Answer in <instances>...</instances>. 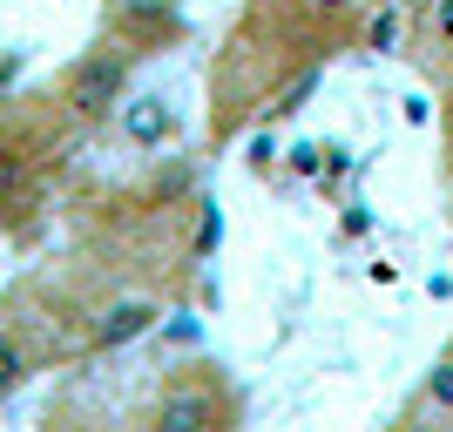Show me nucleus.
Masks as SVG:
<instances>
[{
    "label": "nucleus",
    "instance_id": "nucleus-1",
    "mask_svg": "<svg viewBox=\"0 0 453 432\" xmlns=\"http://www.w3.org/2000/svg\"><path fill=\"white\" fill-rule=\"evenodd\" d=\"M122 88H129V55H88L68 75V109L81 115V122H102V115L122 102Z\"/></svg>",
    "mask_w": 453,
    "mask_h": 432
},
{
    "label": "nucleus",
    "instance_id": "nucleus-2",
    "mask_svg": "<svg viewBox=\"0 0 453 432\" xmlns=\"http://www.w3.org/2000/svg\"><path fill=\"white\" fill-rule=\"evenodd\" d=\"M224 419H230V405L210 385H176L156 405V426H170V432H210V426H224Z\"/></svg>",
    "mask_w": 453,
    "mask_h": 432
},
{
    "label": "nucleus",
    "instance_id": "nucleus-3",
    "mask_svg": "<svg viewBox=\"0 0 453 432\" xmlns=\"http://www.w3.org/2000/svg\"><path fill=\"white\" fill-rule=\"evenodd\" d=\"M150 324H156V304H142V298L109 304V311H102V324H95V345H135Z\"/></svg>",
    "mask_w": 453,
    "mask_h": 432
},
{
    "label": "nucleus",
    "instance_id": "nucleus-4",
    "mask_svg": "<svg viewBox=\"0 0 453 432\" xmlns=\"http://www.w3.org/2000/svg\"><path fill=\"white\" fill-rule=\"evenodd\" d=\"M20 378H27V352H20V338H14V331H0V398L14 392Z\"/></svg>",
    "mask_w": 453,
    "mask_h": 432
},
{
    "label": "nucleus",
    "instance_id": "nucleus-5",
    "mask_svg": "<svg viewBox=\"0 0 453 432\" xmlns=\"http://www.w3.org/2000/svg\"><path fill=\"white\" fill-rule=\"evenodd\" d=\"M163 129H170V115H163V102H135V109H129V135H135V142H156Z\"/></svg>",
    "mask_w": 453,
    "mask_h": 432
},
{
    "label": "nucleus",
    "instance_id": "nucleus-6",
    "mask_svg": "<svg viewBox=\"0 0 453 432\" xmlns=\"http://www.w3.org/2000/svg\"><path fill=\"white\" fill-rule=\"evenodd\" d=\"M426 405H447L453 413V358H440L434 372H426Z\"/></svg>",
    "mask_w": 453,
    "mask_h": 432
},
{
    "label": "nucleus",
    "instance_id": "nucleus-7",
    "mask_svg": "<svg viewBox=\"0 0 453 432\" xmlns=\"http://www.w3.org/2000/svg\"><path fill=\"white\" fill-rule=\"evenodd\" d=\"M365 41H372L379 55H386V48L399 41V14H379V20H372V34H365Z\"/></svg>",
    "mask_w": 453,
    "mask_h": 432
},
{
    "label": "nucleus",
    "instance_id": "nucleus-8",
    "mask_svg": "<svg viewBox=\"0 0 453 432\" xmlns=\"http://www.w3.org/2000/svg\"><path fill=\"white\" fill-rule=\"evenodd\" d=\"M20 176H27V170H20V155H7V149H0V196H14V189H20Z\"/></svg>",
    "mask_w": 453,
    "mask_h": 432
},
{
    "label": "nucleus",
    "instance_id": "nucleus-9",
    "mask_svg": "<svg viewBox=\"0 0 453 432\" xmlns=\"http://www.w3.org/2000/svg\"><path fill=\"white\" fill-rule=\"evenodd\" d=\"M434 34H440V48H453V0L434 7Z\"/></svg>",
    "mask_w": 453,
    "mask_h": 432
},
{
    "label": "nucleus",
    "instance_id": "nucleus-10",
    "mask_svg": "<svg viewBox=\"0 0 453 432\" xmlns=\"http://www.w3.org/2000/svg\"><path fill=\"white\" fill-rule=\"evenodd\" d=\"M311 7H319V14H345V7H352V0H311Z\"/></svg>",
    "mask_w": 453,
    "mask_h": 432
},
{
    "label": "nucleus",
    "instance_id": "nucleus-11",
    "mask_svg": "<svg viewBox=\"0 0 453 432\" xmlns=\"http://www.w3.org/2000/svg\"><path fill=\"white\" fill-rule=\"evenodd\" d=\"M447 142H453V88H447Z\"/></svg>",
    "mask_w": 453,
    "mask_h": 432
}]
</instances>
